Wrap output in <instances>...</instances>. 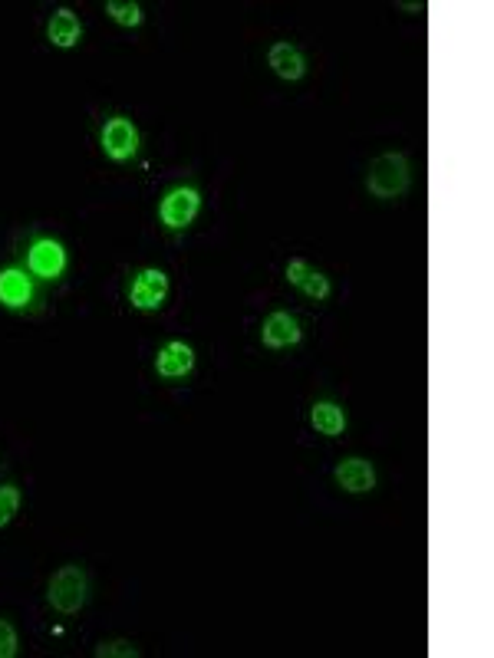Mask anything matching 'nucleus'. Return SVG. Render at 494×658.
<instances>
[{
  "mask_svg": "<svg viewBox=\"0 0 494 658\" xmlns=\"http://www.w3.org/2000/svg\"><path fill=\"white\" fill-rule=\"evenodd\" d=\"M409 158L399 155V152H386L373 158V165H369V175H366V188L373 198H383V201H392L399 195H406L409 188Z\"/></svg>",
  "mask_w": 494,
  "mask_h": 658,
  "instance_id": "nucleus-1",
  "label": "nucleus"
},
{
  "mask_svg": "<svg viewBox=\"0 0 494 658\" xmlns=\"http://www.w3.org/2000/svg\"><path fill=\"white\" fill-rule=\"evenodd\" d=\"M47 599L50 606L60 612V616H73V612H80L83 603H86V573L83 566H63V570L53 573L50 580V589H47Z\"/></svg>",
  "mask_w": 494,
  "mask_h": 658,
  "instance_id": "nucleus-2",
  "label": "nucleus"
},
{
  "mask_svg": "<svg viewBox=\"0 0 494 658\" xmlns=\"http://www.w3.org/2000/svg\"><path fill=\"white\" fill-rule=\"evenodd\" d=\"M198 211H201V191L192 185L172 188L159 204V218L168 231H185L198 218Z\"/></svg>",
  "mask_w": 494,
  "mask_h": 658,
  "instance_id": "nucleus-3",
  "label": "nucleus"
},
{
  "mask_svg": "<svg viewBox=\"0 0 494 658\" xmlns=\"http://www.w3.org/2000/svg\"><path fill=\"white\" fill-rule=\"evenodd\" d=\"M165 297H168L165 270H159V267L139 270L136 280H132V287H129V303L136 306V310L152 313V310H159V306L165 303Z\"/></svg>",
  "mask_w": 494,
  "mask_h": 658,
  "instance_id": "nucleus-4",
  "label": "nucleus"
},
{
  "mask_svg": "<svg viewBox=\"0 0 494 658\" xmlns=\"http://www.w3.org/2000/svg\"><path fill=\"white\" fill-rule=\"evenodd\" d=\"M99 142H103V152L112 162H129L132 155L139 152V129L132 126L129 119H109L103 132H99Z\"/></svg>",
  "mask_w": 494,
  "mask_h": 658,
  "instance_id": "nucleus-5",
  "label": "nucleus"
},
{
  "mask_svg": "<svg viewBox=\"0 0 494 658\" xmlns=\"http://www.w3.org/2000/svg\"><path fill=\"white\" fill-rule=\"evenodd\" d=\"M27 267L33 277L40 280H60L63 270H66V251L60 241H53V237H40V241L30 244L27 251Z\"/></svg>",
  "mask_w": 494,
  "mask_h": 658,
  "instance_id": "nucleus-6",
  "label": "nucleus"
},
{
  "mask_svg": "<svg viewBox=\"0 0 494 658\" xmlns=\"http://www.w3.org/2000/svg\"><path fill=\"white\" fill-rule=\"evenodd\" d=\"M192 369H195V349L182 343V339L165 343L159 349V356H155V372H159L162 379H185Z\"/></svg>",
  "mask_w": 494,
  "mask_h": 658,
  "instance_id": "nucleus-7",
  "label": "nucleus"
},
{
  "mask_svg": "<svg viewBox=\"0 0 494 658\" xmlns=\"http://www.w3.org/2000/svg\"><path fill=\"white\" fill-rule=\"evenodd\" d=\"M333 478H336V484H340L346 494H366V491H373V487H376V471H373V464H369L366 458H346V461H340V464H336V471H333Z\"/></svg>",
  "mask_w": 494,
  "mask_h": 658,
  "instance_id": "nucleus-8",
  "label": "nucleus"
},
{
  "mask_svg": "<svg viewBox=\"0 0 494 658\" xmlns=\"http://www.w3.org/2000/svg\"><path fill=\"white\" fill-rule=\"evenodd\" d=\"M303 339V329L290 313H271L267 320L261 323V343L267 349H287V346H297Z\"/></svg>",
  "mask_w": 494,
  "mask_h": 658,
  "instance_id": "nucleus-9",
  "label": "nucleus"
},
{
  "mask_svg": "<svg viewBox=\"0 0 494 658\" xmlns=\"http://www.w3.org/2000/svg\"><path fill=\"white\" fill-rule=\"evenodd\" d=\"M287 280H290V287H297L303 297H310V300H327L330 297V277H323L320 270H313L307 260H290Z\"/></svg>",
  "mask_w": 494,
  "mask_h": 658,
  "instance_id": "nucleus-10",
  "label": "nucleus"
},
{
  "mask_svg": "<svg viewBox=\"0 0 494 658\" xmlns=\"http://www.w3.org/2000/svg\"><path fill=\"white\" fill-rule=\"evenodd\" d=\"M47 40L60 50H73L83 40V24L70 7H60L47 24Z\"/></svg>",
  "mask_w": 494,
  "mask_h": 658,
  "instance_id": "nucleus-11",
  "label": "nucleus"
},
{
  "mask_svg": "<svg viewBox=\"0 0 494 658\" xmlns=\"http://www.w3.org/2000/svg\"><path fill=\"white\" fill-rule=\"evenodd\" d=\"M267 63H271V70L287 79V83H297L307 73V56H303L294 43H274L271 53H267Z\"/></svg>",
  "mask_w": 494,
  "mask_h": 658,
  "instance_id": "nucleus-12",
  "label": "nucleus"
},
{
  "mask_svg": "<svg viewBox=\"0 0 494 658\" xmlns=\"http://www.w3.org/2000/svg\"><path fill=\"white\" fill-rule=\"evenodd\" d=\"M33 297V283L24 270L10 267V270H0V303L10 306V310H20L27 306Z\"/></svg>",
  "mask_w": 494,
  "mask_h": 658,
  "instance_id": "nucleus-13",
  "label": "nucleus"
},
{
  "mask_svg": "<svg viewBox=\"0 0 494 658\" xmlns=\"http://www.w3.org/2000/svg\"><path fill=\"white\" fill-rule=\"evenodd\" d=\"M310 425L327 438H340L346 431V412L336 402H317L310 408Z\"/></svg>",
  "mask_w": 494,
  "mask_h": 658,
  "instance_id": "nucleus-14",
  "label": "nucleus"
},
{
  "mask_svg": "<svg viewBox=\"0 0 494 658\" xmlns=\"http://www.w3.org/2000/svg\"><path fill=\"white\" fill-rule=\"evenodd\" d=\"M106 14L116 20L119 27H139L142 24V7L136 0H106Z\"/></svg>",
  "mask_w": 494,
  "mask_h": 658,
  "instance_id": "nucleus-15",
  "label": "nucleus"
},
{
  "mask_svg": "<svg viewBox=\"0 0 494 658\" xmlns=\"http://www.w3.org/2000/svg\"><path fill=\"white\" fill-rule=\"evenodd\" d=\"M17 510H20V487L4 484L0 487V527H7Z\"/></svg>",
  "mask_w": 494,
  "mask_h": 658,
  "instance_id": "nucleus-16",
  "label": "nucleus"
},
{
  "mask_svg": "<svg viewBox=\"0 0 494 658\" xmlns=\"http://www.w3.org/2000/svg\"><path fill=\"white\" fill-rule=\"evenodd\" d=\"M96 655L99 658H136L139 649L132 642H99L96 645Z\"/></svg>",
  "mask_w": 494,
  "mask_h": 658,
  "instance_id": "nucleus-17",
  "label": "nucleus"
},
{
  "mask_svg": "<svg viewBox=\"0 0 494 658\" xmlns=\"http://www.w3.org/2000/svg\"><path fill=\"white\" fill-rule=\"evenodd\" d=\"M17 655V632L7 619H0V658H14Z\"/></svg>",
  "mask_w": 494,
  "mask_h": 658,
  "instance_id": "nucleus-18",
  "label": "nucleus"
}]
</instances>
